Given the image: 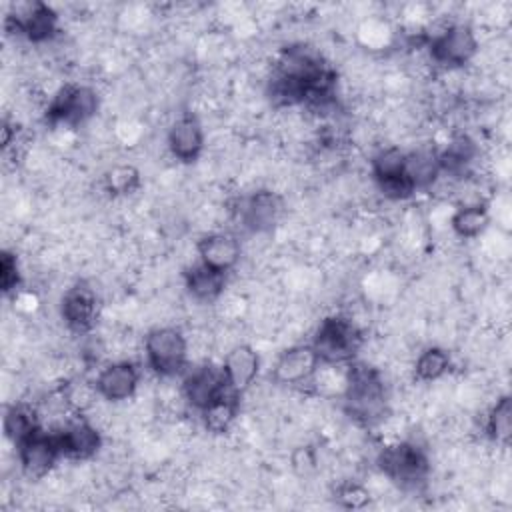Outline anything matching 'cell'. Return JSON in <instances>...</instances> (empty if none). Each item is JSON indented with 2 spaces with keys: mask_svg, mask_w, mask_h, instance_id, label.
I'll list each match as a JSON object with an SVG mask.
<instances>
[{
  "mask_svg": "<svg viewBox=\"0 0 512 512\" xmlns=\"http://www.w3.org/2000/svg\"><path fill=\"white\" fill-rule=\"evenodd\" d=\"M342 400L346 416L358 426H378L390 412L388 386L382 370L366 362H350Z\"/></svg>",
  "mask_w": 512,
  "mask_h": 512,
  "instance_id": "1",
  "label": "cell"
},
{
  "mask_svg": "<svg viewBox=\"0 0 512 512\" xmlns=\"http://www.w3.org/2000/svg\"><path fill=\"white\" fill-rule=\"evenodd\" d=\"M378 470L402 490H418L430 474L426 450L414 440H396L376 454Z\"/></svg>",
  "mask_w": 512,
  "mask_h": 512,
  "instance_id": "2",
  "label": "cell"
},
{
  "mask_svg": "<svg viewBox=\"0 0 512 512\" xmlns=\"http://www.w3.org/2000/svg\"><path fill=\"white\" fill-rule=\"evenodd\" d=\"M364 342L360 326L346 314L326 316L314 332L312 348L322 364H350Z\"/></svg>",
  "mask_w": 512,
  "mask_h": 512,
  "instance_id": "3",
  "label": "cell"
},
{
  "mask_svg": "<svg viewBox=\"0 0 512 512\" xmlns=\"http://www.w3.org/2000/svg\"><path fill=\"white\" fill-rule=\"evenodd\" d=\"M146 364L160 378L182 374L188 364L186 334L176 326H156L144 336Z\"/></svg>",
  "mask_w": 512,
  "mask_h": 512,
  "instance_id": "4",
  "label": "cell"
},
{
  "mask_svg": "<svg viewBox=\"0 0 512 512\" xmlns=\"http://www.w3.org/2000/svg\"><path fill=\"white\" fill-rule=\"evenodd\" d=\"M100 110V96L90 84H64L48 100L46 120L68 128L90 122Z\"/></svg>",
  "mask_w": 512,
  "mask_h": 512,
  "instance_id": "5",
  "label": "cell"
},
{
  "mask_svg": "<svg viewBox=\"0 0 512 512\" xmlns=\"http://www.w3.org/2000/svg\"><path fill=\"white\" fill-rule=\"evenodd\" d=\"M426 48L434 66L458 70L474 62L480 52V40L468 22L458 20L436 34Z\"/></svg>",
  "mask_w": 512,
  "mask_h": 512,
  "instance_id": "6",
  "label": "cell"
},
{
  "mask_svg": "<svg viewBox=\"0 0 512 512\" xmlns=\"http://www.w3.org/2000/svg\"><path fill=\"white\" fill-rule=\"evenodd\" d=\"M60 458H62V450L56 434L42 428L16 448V460H18L20 472L28 480L48 478L54 472Z\"/></svg>",
  "mask_w": 512,
  "mask_h": 512,
  "instance_id": "7",
  "label": "cell"
},
{
  "mask_svg": "<svg viewBox=\"0 0 512 512\" xmlns=\"http://www.w3.org/2000/svg\"><path fill=\"white\" fill-rule=\"evenodd\" d=\"M286 212V202L280 192L272 188H260L240 200L236 210L240 224L254 234H270L282 220Z\"/></svg>",
  "mask_w": 512,
  "mask_h": 512,
  "instance_id": "8",
  "label": "cell"
},
{
  "mask_svg": "<svg viewBox=\"0 0 512 512\" xmlns=\"http://www.w3.org/2000/svg\"><path fill=\"white\" fill-rule=\"evenodd\" d=\"M100 300L96 290L86 282H76L64 290L60 300V316L70 332L86 334L96 326Z\"/></svg>",
  "mask_w": 512,
  "mask_h": 512,
  "instance_id": "9",
  "label": "cell"
},
{
  "mask_svg": "<svg viewBox=\"0 0 512 512\" xmlns=\"http://www.w3.org/2000/svg\"><path fill=\"white\" fill-rule=\"evenodd\" d=\"M62 456L74 462L94 458L102 448V430L94 426L84 414H74L58 432H54Z\"/></svg>",
  "mask_w": 512,
  "mask_h": 512,
  "instance_id": "10",
  "label": "cell"
},
{
  "mask_svg": "<svg viewBox=\"0 0 512 512\" xmlns=\"http://www.w3.org/2000/svg\"><path fill=\"white\" fill-rule=\"evenodd\" d=\"M320 364L312 344H292L278 354L270 376L280 386H302L314 378Z\"/></svg>",
  "mask_w": 512,
  "mask_h": 512,
  "instance_id": "11",
  "label": "cell"
},
{
  "mask_svg": "<svg viewBox=\"0 0 512 512\" xmlns=\"http://www.w3.org/2000/svg\"><path fill=\"white\" fill-rule=\"evenodd\" d=\"M232 390L226 382L222 366L216 368L210 362H202L192 368L182 380V394L188 406L196 408L198 412L206 408L210 402L220 398L224 392Z\"/></svg>",
  "mask_w": 512,
  "mask_h": 512,
  "instance_id": "12",
  "label": "cell"
},
{
  "mask_svg": "<svg viewBox=\"0 0 512 512\" xmlns=\"http://www.w3.org/2000/svg\"><path fill=\"white\" fill-rule=\"evenodd\" d=\"M166 146L172 158L180 162H196L206 146V130L200 116L192 112L180 114L166 132Z\"/></svg>",
  "mask_w": 512,
  "mask_h": 512,
  "instance_id": "13",
  "label": "cell"
},
{
  "mask_svg": "<svg viewBox=\"0 0 512 512\" xmlns=\"http://www.w3.org/2000/svg\"><path fill=\"white\" fill-rule=\"evenodd\" d=\"M98 392L104 400L112 404L126 402L134 398L140 388V370L130 360H116L100 368L98 376L94 378Z\"/></svg>",
  "mask_w": 512,
  "mask_h": 512,
  "instance_id": "14",
  "label": "cell"
},
{
  "mask_svg": "<svg viewBox=\"0 0 512 512\" xmlns=\"http://www.w3.org/2000/svg\"><path fill=\"white\" fill-rule=\"evenodd\" d=\"M196 252H198V262H202L212 270L228 274L240 264L242 244L236 234L210 232L196 242Z\"/></svg>",
  "mask_w": 512,
  "mask_h": 512,
  "instance_id": "15",
  "label": "cell"
},
{
  "mask_svg": "<svg viewBox=\"0 0 512 512\" xmlns=\"http://www.w3.org/2000/svg\"><path fill=\"white\" fill-rule=\"evenodd\" d=\"M222 372L226 376L228 386L240 396H244L258 378L260 356L248 342H238L228 352H224Z\"/></svg>",
  "mask_w": 512,
  "mask_h": 512,
  "instance_id": "16",
  "label": "cell"
},
{
  "mask_svg": "<svg viewBox=\"0 0 512 512\" xmlns=\"http://www.w3.org/2000/svg\"><path fill=\"white\" fill-rule=\"evenodd\" d=\"M442 164L438 148L432 144H420L412 150H406L404 176L414 190H428L434 180L440 176Z\"/></svg>",
  "mask_w": 512,
  "mask_h": 512,
  "instance_id": "17",
  "label": "cell"
},
{
  "mask_svg": "<svg viewBox=\"0 0 512 512\" xmlns=\"http://www.w3.org/2000/svg\"><path fill=\"white\" fill-rule=\"evenodd\" d=\"M240 394L234 390L224 392L220 398L210 402L206 408L200 410L202 428L210 436H224L232 430L238 412H240Z\"/></svg>",
  "mask_w": 512,
  "mask_h": 512,
  "instance_id": "18",
  "label": "cell"
},
{
  "mask_svg": "<svg viewBox=\"0 0 512 512\" xmlns=\"http://www.w3.org/2000/svg\"><path fill=\"white\" fill-rule=\"evenodd\" d=\"M184 286L196 302H216L224 294L226 274L196 262L184 272Z\"/></svg>",
  "mask_w": 512,
  "mask_h": 512,
  "instance_id": "19",
  "label": "cell"
},
{
  "mask_svg": "<svg viewBox=\"0 0 512 512\" xmlns=\"http://www.w3.org/2000/svg\"><path fill=\"white\" fill-rule=\"evenodd\" d=\"M42 428L36 406L28 402H14L4 412V436L18 448L26 438Z\"/></svg>",
  "mask_w": 512,
  "mask_h": 512,
  "instance_id": "20",
  "label": "cell"
},
{
  "mask_svg": "<svg viewBox=\"0 0 512 512\" xmlns=\"http://www.w3.org/2000/svg\"><path fill=\"white\" fill-rule=\"evenodd\" d=\"M490 224V212L486 204H464L450 216V230L460 240H474L486 232Z\"/></svg>",
  "mask_w": 512,
  "mask_h": 512,
  "instance_id": "21",
  "label": "cell"
},
{
  "mask_svg": "<svg viewBox=\"0 0 512 512\" xmlns=\"http://www.w3.org/2000/svg\"><path fill=\"white\" fill-rule=\"evenodd\" d=\"M452 366L450 352L442 346H426L422 352H418L416 360L412 362V378L422 384H432L436 380H442Z\"/></svg>",
  "mask_w": 512,
  "mask_h": 512,
  "instance_id": "22",
  "label": "cell"
},
{
  "mask_svg": "<svg viewBox=\"0 0 512 512\" xmlns=\"http://www.w3.org/2000/svg\"><path fill=\"white\" fill-rule=\"evenodd\" d=\"M482 430L490 442L498 446H508L512 436V400L508 394L496 396L484 416Z\"/></svg>",
  "mask_w": 512,
  "mask_h": 512,
  "instance_id": "23",
  "label": "cell"
},
{
  "mask_svg": "<svg viewBox=\"0 0 512 512\" xmlns=\"http://www.w3.org/2000/svg\"><path fill=\"white\" fill-rule=\"evenodd\" d=\"M142 186L140 170L130 162L112 164L102 176V190L114 198H128L130 194L138 192Z\"/></svg>",
  "mask_w": 512,
  "mask_h": 512,
  "instance_id": "24",
  "label": "cell"
},
{
  "mask_svg": "<svg viewBox=\"0 0 512 512\" xmlns=\"http://www.w3.org/2000/svg\"><path fill=\"white\" fill-rule=\"evenodd\" d=\"M404 164H406V150L404 148H400L396 144L382 146L370 158V172H372L374 182L404 176Z\"/></svg>",
  "mask_w": 512,
  "mask_h": 512,
  "instance_id": "25",
  "label": "cell"
},
{
  "mask_svg": "<svg viewBox=\"0 0 512 512\" xmlns=\"http://www.w3.org/2000/svg\"><path fill=\"white\" fill-rule=\"evenodd\" d=\"M370 496V490L356 480H342L334 490V498L338 500V504L348 510H360L368 506Z\"/></svg>",
  "mask_w": 512,
  "mask_h": 512,
  "instance_id": "26",
  "label": "cell"
},
{
  "mask_svg": "<svg viewBox=\"0 0 512 512\" xmlns=\"http://www.w3.org/2000/svg\"><path fill=\"white\" fill-rule=\"evenodd\" d=\"M290 468L292 472L298 476V478H310L312 474L318 472L320 464H318V452L316 448L304 444V446H298L290 452Z\"/></svg>",
  "mask_w": 512,
  "mask_h": 512,
  "instance_id": "27",
  "label": "cell"
},
{
  "mask_svg": "<svg viewBox=\"0 0 512 512\" xmlns=\"http://www.w3.org/2000/svg\"><path fill=\"white\" fill-rule=\"evenodd\" d=\"M22 282V272L18 264V256L12 250H2L0 256V286L4 294L16 292V288Z\"/></svg>",
  "mask_w": 512,
  "mask_h": 512,
  "instance_id": "28",
  "label": "cell"
}]
</instances>
